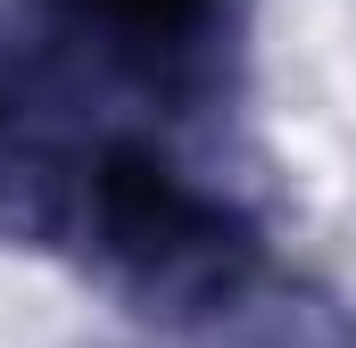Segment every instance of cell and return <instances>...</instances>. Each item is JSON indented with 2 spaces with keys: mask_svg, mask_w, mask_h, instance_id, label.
Returning <instances> with one entry per match:
<instances>
[{
  "mask_svg": "<svg viewBox=\"0 0 356 348\" xmlns=\"http://www.w3.org/2000/svg\"><path fill=\"white\" fill-rule=\"evenodd\" d=\"M91 199H99L108 249L158 290H207L232 265H249V232L224 207H207L175 166H158L149 150H108L91 174Z\"/></svg>",
  "mask_w": 356,
  "mask_h": 348,
  "instance_id": "1",
  "label": "cell"
},
{
  "mask_svg": "<svg viewBox=\"0 0 356 348\" xmlns=\"http://www.w3.org/2000/svg\"><path fill=\"white\" fill-rule=\"evenodd\" d=\"M67 8L83 33H99L108 50H124L141 67H166L207 33V0H67Z\"/></svg>",
  "mask_w": 356,
  "mask_h": 348,
  "instance_id": "2",
  "label": "cell"
}]
</instances>
